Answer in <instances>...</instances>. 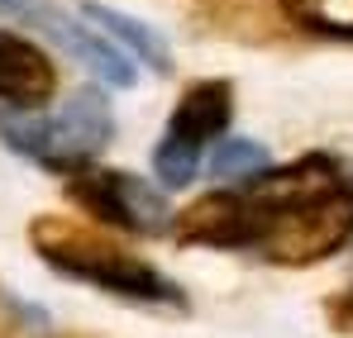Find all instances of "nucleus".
I'll use <instances>...</instances> for the list:
<instances>
[{
	"label": "nucleus",
	"instance_id": "nucleus-1",
	"mask_svg": "<svg viewBox=\"0 0 353 338\" xmlns=\"http://www.w3.org/2000/svg\"><path fill=\"white\" fill-rule=\"evenodd\" d=\"M181 243L253 248L272 262H315L353 238V176L315 153L263 171L248 186H220L176 215Z\"/></svg>",
	"mask_w": 353,
	"mask_h": 338
},
{
	"label": "nucleus",
	"instance_id": "nucleus-2",
	"mask_svg": "<svg viewBox=\"0 0 353 338\" xmlns=\"http://www.w3.org/2000/svg\"><path fill=\"white\" fill-rule=\"evenodd\" d=\"M0 138L53 171H86L110 143V105L96 91H77L62 110H0Z\"/></svg>",
	"mask_w": 353,
	"mask_h": 338
},
{
	"label": "nucleus",
	"instance_id": "nucleus-3",
	"mask_svg": "<svg viewBox=\"0 0 353 338\" xmlns=\"http://www.w3.org/2000/svg\"><path fill=\"white\" fill-rule=\"evenodd\" d=\"M34 248L58 272L101 286V291H115V295H129V300H181V291L163 272H153L148 262H139L129 253H115V248H105L96 238H81L62 220H39L34 224Z\"/></svg>",
	"mask_w": 353,
	"mask_h": 338
},
{
	"label": "nucleus",
	"instance_id": "nucleus-4",
	"mask_svg": "<svg viewBox=\"0 0 353 338\" xmlns=\"http://www.w3.org/2000/svg\"><path fill=\"white\" fill-rule=\"evenodd\" d=\"M230 110H234L230 81H201L181 96V105L172 110V124L153 143V171L163 186H186L196 176L205 148L230 129Z\"/></svg>",
	"mask_w": 353,
	"mask_h": 338
},
{
	"label": "nucleus",
	"instance_id": "nucleus-5",
	"mask_svg": "<svg viewBox=\"0 0 353 338\" xmlns=\"http://www.w3.org/2000/svg\"><path fill=\"white\" fill-rule=\"evenodd\" d=\"M72 200L96 215L101 224H115L124 233H168L176 224L168 200L158 196V186L129 176V171H101L86 167L72 176Z\"/></svg>",
	"mask_w": 353,
	"mask_h": 338
},
{
	"label": "nucleus",
	"instance_id": "nucleus-6",
	"mask_svg": "<svg viewBox=\"0 0 353 338\" xmlns=\"http://www.w3.org/2000/svg\"><path fill=\"white\" fill-rule=\"evenodd\" d=\"M53 91H58L53 57L19 34H0V105L39 110L53 101Z\"/></svg>",
	"mask_w": 353,
	"mask_h": 338
},
{
	"label": "nucleus",
	"instance_id": "nucleus-7",
	"mask_svg": "<svg viewBox=\"0 0 353 338\" xmlns=\"http://www.w3.org/2000/svg\"><path fill=\"white\" fill-rule=\"evenodd\" d=\"M81 14L96 19L101 29H110L115 43H129L134 53L143 57V62H153L158 72H172V53H168V43H163L148 24H139V19H129V14H115V10H101V5H81Z\"/></svg>",
	"mask_w": 353,
	"mask_h": 338
},
{
	"label": "nucleus",
	"instance_id": "nucleus-8",
	"mask_svg": "<svg viewBox=\"0 0 353 338\" xmlns=\"http://www.w3.org/2000/svg\"><path fill=\"white\" fill-rule=\"evenodd\" d=\"M301 29L325 39H353V0H282Z\"/></svg>",
	"mask_w": 353,
	"mask_h": 338
},
{
	"label": "nucleus",
	"instance_id": "nucleus-9",
	"mask_svg": "<svg viewBox=\"0 0 353 338\" xmlns=\"http://www.w3.org/2000/svg\"><path fill=\"white\" fill-rule=\"evenodd\" d=\"M268 167V148H258L253 138H225L220 143V153L210 158V176L215 181H234V186H248V181H258Z\"/></svg>",
	"mask_w": 353,
	"mask_h": 338
},
{
	"label": "nucleus",
	"instance_id": "nucleus-10",
	"mask_svg": "<svg viewBox=\"0 0 353 338\" xmlns=\"http://www.w3.org/2000/svg\"><path fill=\"white\" fill-rule=\"evenodd\" d=\"M339 324H353V291L344 295V310H339Z\"/></svg>",
	"mask_w": 353,
	"mask_h": 338
}]
</instances>
